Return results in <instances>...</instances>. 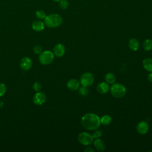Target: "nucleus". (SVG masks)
<instances>
[{"mask_svg":"<svg viewBox=\"0 0 152 152\" xmlns=\"http://www.w3.org/2000/svg\"><path fill=\"white\" fill-rule=\"evenodd\" d=\"M84 151L85 152H94V149H93V148L90 147H86V148L84 150Z\"/></svg>","mask_w":152,"mask_h":152,"instance_id":"bb28decb","label":"nucleus"},{"mask_svg":"<svg viewBox=\"0 0 152 152\" xmlns=\"http://www.w3.org/2000/svg\"><path fill=\"white\" fill-rule=\"evenodd\" d=\"M110 93L112 95L116 98L123 97L126 93L125 87L120 83L113 84L110 87Z\"/></svg>","mask_w":152,"mask_h":152,"instance_id":"7ed1b4c3","label":"nucleus"},{"mask_svg":"<svg viewBox=\"0 0 152 152\" xmlns=\"http://www.w3.org/2000/svg\"><path fill=\"white\" fill-rule=\"evenodd\" d=\"M66 87L70 90H77L80 87V82L75 78L70 79L66 83Z\"/></svg>","mask_w":152,"mask_h":152,"instance_id":"9b49d317","label":"nucleus"},{"mask_svg":"<svg viewBox=\"0 0 152 152\" xmlns=\"http://www.w3.org/2000/svg\"><path fill=\"white\" fill-rule=\"evenodd\" d=\"M149 129V125L145 121H141L137 125V131L138 134L144 135L147 134Z\"/></svg>","mask_w":152,"mask_h":152,"instance_id":"1a4fd4ad","label":"nucleus"},{"mask_svg":"<svg viewBox=\"0 0 152 152\" xmlns=\"http://www.w3.org/2000/svg\"><path fill=\"white\" fill-rule=\"evenodd\" d=\"M53 1H56V2H59L60 0H53Z\"/></svg>","mask_w":152,"mask_h":152,"instance_id":"c756f323","label":"nucleus"},{"mask_svg":"<svg viewBox=\"0 0 152 152\" xmlns=\"http://www.w3.org/2000/svg\"><path fill=\"white\" fill-rule=\"evenodd\" d=\"M93 137L94 138H99L102 135V132L100 130H98L97 129L93 134Z\"/></svg>","mask_w":152,"mask_h":152,"instance_id":"393cba45","label":"nucleus"},{"mask_svg":"<svg viewBox=\"0 0 152 152\" xmlns=\"http://www.w3.org/2000/svg\"><path fill=\"white\" fill-rule=\"evenodd\" d=\"M54 59V54L50 50H46L40 53L39 60L43 65H48Z\"/></svg>","mask_w":152,"mask_h":152,"instance_id":"20e7f679","label":"nucleus"},{"mask_svg":"<svg viewBox=\"0 0 152 152\" xmlns=\"http://www.w3.org/2000/svg\"><path fill=\"white\" fill-rule=\"evenodd\" d=\"M62 23L61 16L58 14H51L44 19L45 24L49 28H55L59 26Z\"/></svg>","mask_w":152,"mask_h":152,"instance_id":"f03ea898","label":"nucleus"},{"mask_svg":"<svg viewBox=\"0 0 152 152\" xmlns=\"http://www.w3.org/2000/svg\"><path fill=\"white\" fill-rule=\"evenodd\" d=\"M6 86L4 83H0V97L2 96L6 92Z\"/></svg>","mask_w":152,"mask_h":152,"instance_id":"b1692460","label":"nucleus"},{"mask_svg":"<svg viewBox=\"0 0 152 152\" xmlns=\"http://www.w3.org/2000/svg\"><path fill=\"white\" fill-rule=\"evenodd\" d=\"M78 94L83 97L87 96L88 94V89L87 88V87L82 86L81 87H80L78 90Z\"/></svg>","mask_w":152,"mask_h":152,"instance_id":"aec40b11","label":"nucleus"},{"mask_svg":"<svg viewBox=\"0 0 152 152\" xmlns=\"http://www.w3.org/2000/svg\"><path fill=\"white\" fill-rule=\"evenodd\" d=\"M59 7L62 10H66L69 6V2L67 0H60L59 1Z\"/></svg>","mask_w":152,"mask_h":152,"instance_id":"412c9836","label":"nucleus"},{"mask_svg":"<svg viewBox=\"0 0 152 152\" xmlns=\"http://www.w3.org/2000/svg\"><path fill=\"white\" fill-rule=\"evenodd\" d=\"M36 16L37 18H39L40 20H42V19H45L46 15V13L43 11L38 10L36 12Z\"/></svg>","mask_w":152,"mask_h":152,"instance_id":"4be33fe9","label":"nucleus"},{"mask_svg":"<svg viewBox=\"0 0 152 152\" xmlns=\"http://www.w3.org/2000/svg\"><path fill=\"white\" fill-rule=\"evenodd\" d=\"M46 100L45 94L41 91H37L33 97V102L36 105H42Z\"/></svg>","mask_w":152,"mask_h":152,"instance_id":"0eeeda50","label":"nucleus"},{"mask_svg":"<svg viewBox=\"0 0 152 152\" xmlns=\"http://www.w3.org/2000/svg\"><path fill=\"white\" fill-rule=\"evenodd\" d=\"M20 68L24 71L29 70L32 66V61L28 57L23 58L20 62Z\"/></svg>","mask_w":152,"mask_h":152,"instance_id":"6e6552de","label":"nucleus"},{"mask_svg":"<svg viewBox=\"0 0 152 152\" xmlns=\"http://www.w3.org/2000/svg\"><path fill=\"white\" fill-rule=\"evenodd\" d=\"M65 52V46L61 43L56 44L53 48V54L57 57L62 56Z\"/></svg>","mask_w":152,"mask_h":152,"instance_id":"9d476101","label":"nucleus"},{"mask_svg":"<svg viewBox=\"0 0 152 152\" xmlns=\"http://www.w3.org/2000/svg\"><path fill=\"white\" fill-rule=\"evenodd\" d=\"M3 104H4L3 102L1 100H0V108H1L3 106Z\"/></svg>","mask_w":152,"mask_h":152,"instance_id":"c85d7f7f","label":"nucleus"},{"mask_svg":"<svg viewBox=\"0 0 152 152\" xmlns=\"http://www.w3.org/2000/svg\"><path fill=\"white\" fill-rule=\"evenodd\" d=\"M128 46L130 49L133 51L137 50L140 48V43L135 38H131L129 40Z\"/></svg>","mask_w":152,"mask_h":152,"instance_id":"4468645a","label":"nucleus"},{"mask_svg":"<svg viewBox=\"0 0 152 152\" xmlns=\"http://www.w3.org/2000/svg\"><path fill=\"white\" fill-rule=\"evenodd\" d=\"M142 47L145 51H150L152 50V40L147 39L145 40L142 43Z\"/></svg>","mask_w":152,"mask_h":152,"instance_id":"6ab92c4d","label":"nucleus"},{"mask_svg":"<svg viewBox=\"0 0 152 152\" xmlns=\"http://www.w3.org/2000/svg\"><path fill=\"white\" fill-rule=\"evenodd\" d=\"M97 91L102 94L107 93L109 90V86L106 82H100L97 86Z\"/></svg>","mask_w":152,"mask_h":152,"instance_id":"f8f14e48","label":"nucleus"},{"mask_svg":"<svg viewBox=\"0 0 152 152\" xmlns=\"http://www.w3.org/2000/svg\"><path fill=\"white\" fill-rule=\"evenodd\" d=\"M93 137L90 134L86 132H82L78 135V142L84 145H88L93 142Z\"/></svg>","mask_w":152,"mask_h":152,"instance_id":"423d86ee","label":"nucleus"},{"mask_svg":"<svg viewBox=\"0 0 152 152\" xmlns=\"http://www.w3.org/2000/svg\"><path fill=\"white\" fill-rule=\"evenodd\" d=\"M33 88L36 91H40V90L42 88V85L39 82H35L33 85Z\"/></svg>","mask_w":152,"mask_h":152,"instance_id":"5701e85b","label":"nucleus"},{"mask_svg":"<svg viewBox=\"0 0 152 152\" xmlns=\"http://www.w3.org/2000/svg\"><path fill=\"white\" fill-rule=\"evenodd\" d=\"M32 28L36 31H42L45 28V23L40 20H36L33 21L31 24Z\"/></svg>","mask_w":152,"mask_h":152,"instance_id":"2eb2a0df","label":"nucleus"},{"mask_svg":"<svg viewBox=\"0 0 152 152\" xmlns=\"http://www.w3.org/2000/svg\"><path fill=\"white\" fill-rule=\"evenodd\" d=\"M94 146L95 148L99 151H103L106 148V145L104 142V141L99 138H96L94 141Z\"/></svg>","mask_w":152,"mask_h":152,"instance_id":"ddd939ff","label":"nucleus"},{"mask_svg":"<svg viewBox=\"0 0 152 152\" xmlns=\"http://www.w3.org/2000/svg\"><path fill=\"white\" fill-rule=\"evenodd\" d=\"M33 51L36 54H40L42 53V48L39 45H36L33 48Z\"/></svg>","mask_w":152,"mask_h":152,"instance_id":"a878e982","label":"nucleus"},{"mask_svg":"<svg viewBox=\"0 0 152 152\" xmlns=\"http://www.w3.org/2000/svg\"><path fill=\"white\" fill-rule=\"evenodd\" d=\"M105 81L109 84H113L116 81V77L114 74L108 72L105 75Z\"/></svg>","mask_w":152,"mask_h":152,"instance_id":"a211bd4d","label":"nucleus"},{"mask_svg":"<svg viewBox=\"0 0 152 152\" xmlns=\"http://www.w3.org/2000/svg\"><path fill=\"white\" fill-rule=\"evenodd\" d=\"M100 124H102L103 125H108L112 122V117L110 115H104L100 118Z\"/></svg>","mask_w":152,"mask_h":152,"instance_id":"f3484780","label":"nucleus"},{"mask_svg":"<svg viewBox=\"0 0 152 152\" xmlns=\"http://www.w3.org/2000/svg\"><path fill=\"white\" fill-rule=\"evenodd\" d=\"M94 76L92 73L89 72H86L83 73L80 77V84L83 86L90 87L94 83Z\"/></svg>","mask_w":152,"mask_h":152,"instance_id":"39448f33","label":"nucleus"},{"mask_svg":"<svg viewBox=\"0 0 152 152\" xmlns=\"http://www.w3.org/2000/svg\"><path fill=\"white\" fill-rule=\"evenodd\" d=\"M147 79H148V80L150 82L152 83V72H150V74L148 75Z\"/></svg>","mask_w":152,"mask_h":152,"instance_id":"cd10ccee","label":"nucleus"},{"mask_svg":"<svg viewBox=\"0 0 152 152\" xmlns=\"http://www.w3.org/2000/svg\"><path fill=\"white\" fill-rule=\"evenodd\" d=\"M143 67L149 72H152V59L150 58H145L142 61Z\"/></svg>","mask_w":152,"mask_h":152,"instance_id":"dca6fc26","label":"nucleus"},{"mask_svg":"<svg viewBox=\"0 0 152 152\" xmlns=\"http://www.w3.org/2000/svg\"><path fill=\"white\" fill-rule=\"evenodd\" d=\"M82 126L87 130H96L100 125V120L99 116L93 113H86L81 119Z\"/></svg>","mask_w":152,"mask_h":152,"instance_id":"f257e3e1","label":"nucleus"}]
</instances>
